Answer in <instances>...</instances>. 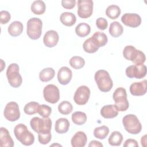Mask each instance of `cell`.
<instances>
[{"instance_id": "obj_37", "label": "cell", "mask_w": 147, "mask_h": 147, "mask_svg": "<svg viewBox=\"0 0 147 147\" xmlns=\"http://www.w3.org/2000/svg\"><path fill=\"white\" fill-rule=\"evenodd\" d=\"M52 113V108L47 105H40L37 113L42 117H49Z\"/></svg>"}, {"instance_id": "obj_18", "label": "cell", "mask_w": 147, "mask_h": 147, "mask_svg": "<svg viewBox=\"0 0 147 147\" xmlns=\"http://www.w3.org/2000/svg\"><path fill=\"white\" fill-rule=\"evenodd\" d=\"M14 141L8 130L3 127L0 128V145L2 147H12Z\"/></svg>"}, {"instance_id": "obj_14", "label": "cell", "mask_w": 147, "mask_h": 147, "mask_svg": "<svg viewBox=\"0 0 147 147\" xmlns=\"http://www.w3.org/2000/svg\"><path fill=\"white\" fill-rule=\"evenodd\" d=\"M121 21L127 26L137 28L141 24V17L136 13H125L121 17Z\"/></svg>"}, {"instance_id": "obj_33", "label": "cell", "mask_w": 147, "mask_h": 147, "mask_svg": "<svg viewBox=\"0 0 147 147\" xmlns=\"http://www.w3.org/2000/svg\"><path fill=\"white\" fill-rule=\"evenodd\" d=\"M70 65L74 69H79L83 68L85 65V60L80 56H75L72 57L69 60Z\"/></svg>"}, {"instance_id": "obj_12", "label": "cell", "mask_w": 147, "mask_h": 147, "mask_svg": "<svg viewBox=\"0 0 147 147\" xmlns=\"http://www.w3.org/2000/svg\"><path fill=\"white\" fill-rule=\"evenodd\" d=\"M125 74L129 78L142 79L146 76V67L144 64L131 65L126 68Z\"/></svg>"}, {"instance_id": "obj_30", "label": "cell", "mask_w": 147, "mask_h": 147, "mask_svg": "<svg viewBox=\"0 0 147 147\" xmlns=\"http://www.w3.org/2000/svg\"><path fill=\"white\" fill-rule=\"evenodd\" d=\"M121 12V10L120 7L115 5L109 6L106 10V16L112 20L117 19L119 16Z\"/></svg>"}, {"instance_id": "obj_42", "label": "cell", "mask_w": 147, "mask_h": 147, "mask_svg": "<svg viewBox=\"0 0 147 147\" xmlns=\"http://www.w3.org/2000/svg\"><path fill=\"white\" fill-rule=\"evenodd\" d=\"M123 146L124 147H129V146L138 147V144L136 140L129 138L125 141L123 144Z\"/></svg>"}, {"instance_id": "obj_11", "label": "cell", "mask_w": 147, "mask_h": 147, "mask_svg": "<svg viewBox=\"0 0 147 147\" xmlns=\"http://www.w3.org/2000/svg\"><path fill=\"white\" fill-rule=\"evenodd\" d=\"M77 13L79 17L87 18L93 12L94 2L92 0H78Z\"/></svg>"}, {"instance_id": "obj_19", "label": "cell", "mask_w": 147, "mask_h": 147, "mask_svg": "<svg viewBox=\"0 0 147 147\" xmlns=\"http://www.w3.org/2000/svg\"><path fill=\"white\" fill-rule=\"evenodd\" d=\"M87 141V137L84 132L79 131L76 132L71 140V145L73 147H83Z\"/></svg>"}, {"instance_id": "obj_8", "label": "cell", "mask_w": 147, "mask_h": 147, "mask_svg": "<svg viewBox=\"0 0 147 147\" xmlns=\"http://www.w3.org/2000/svg\"><path fill=\"white\" fill-rule=\"evenodd\" d=\"M20 67L16 63L10 64L6 70V77L9 84L14 87H19L22 82V78L19 72Z\"/></svg>"}, {"instance_id": "obj_38", "label": "cell", "mask_w": 147, "mask_h": 147, "mask_svg": "<svg viewBox=\"0 0 147 147\" xmlns=\"http://www.w3.org/2000/svg\"><path fill=\"white\" fill-rule=\"evenodd\" d=\"M52 138L51 132L46 133H38V140L39 142L43 145L48 144Z\"/></svg>"}, {"instance_id": "obj_13", "label": "cell", "mask_w": 147, "mask_h": 147, "mask_svg": "<svg viewBox=\"0 0 147 147\" xmlns=\"http://www.w3.org/2000/svg\"><path fill=\"white\" fill-rule=\"evenodd\" d=\"M90 96V90L86 86H81L79 87L74 96L75 102L78 105H86Z\"/></svg>"}, {"instance_id": "obj_5", "label": "cell", "mask_w": 147, "mask_h": 147, "mask_svg": "<svg viewBox=\"0 0 147 147\" xmlns=\"http://www.w3.org/2000/svg\"><path fill=\"white\" fill-rule=\"evenodd\" d=\"M113 98L114 100V107L118 111H125L129 107V103L127 99L126 90L123 87L117 88L114 92Z\"/></svg>"}, {"instance_id": "obj_3", "label": "cell", "mask_w": 147, "mask_h": 147, "mask_svg": "<svg viewBox=\"0 0 147 147\" xmlns=\"http://www.w3.org/2000/svg\"><path fill=\"white\" fill-rule=\"evenodd\" d=\"M123 56L126 60L131 61L136 65L144 64L146 60L144 53L132 45H127L124 48Z\"/></svg>"}, {"instance_id": "obj_36", "label": "cell", "mask_w": 147, "mask_h": 147, "mask_svg": "<svg viewBox=\"0 0 147 147\" xmlns=\"http://www.w3.org/2000/svg\"><path fill=\"white\" fill-rule=\"evenodd\" d=\"M83 48L86 52L89 53H95L99 49V48L95 45L90 37L85 40L83 44Z\"/></svg>"}, {"instance_id": "obj_31", "label": "cell", "mask_w": 147, "mask_h": 147, "mask_svg": "<svg viewBox=\"0 0 147 147\" xmlns=\"http://www.w3.org/2000/svg\"><path fill=\"white\" fill-rule=\"evenodd\" d=\"M72 121L77 125H82L86 122L87 115L82 111H76L72 114Z\"/></svg>"}, {"instance_id": "obj_44", "label": "cell", "mask_w": 147, "mask_h": 147, "mask_svg": "<svg viewBox=\"0 0 147 147\" xmlns=\"http://www.w3.org/2000/svg\"><path fill=\"white\" fill-rule=\"evenodd\" d=\"M141 144L143 146H146V135H144L143 137H142L141 139Z\"/></svg>"}, {"instance_id": "obj_35", "label": "cell", "mask_w": 147, "mask_h": 147, "mask_svg": "<svg viewBox=\"0 0 147 147\" xmlns=\"http://www.w3.org/2000/svg\"><path fill=\"white\" fill-rule=\"evenodd\" d=\"M73 110V106L72 104L67 101L64 100L61 102L58 106V110L61 114L68 115L70 114Z\"/></svg>"}, {"instance_id": "obj_26", "label": "cell", "mask_w": 147, "mask_h": 147, "mask_svg": "<svg viewBox=\"0 0 147 147\" xmlns=\"http://www.w3.org/2000/svg\"><path fill=\"white\" fill-rule=\"evenodd\" d=\"M55 75L54 69L51 67H48L42 69L39 74L40 80L42 82H47L52 80Z\"/></svg>"}, {"instance_id": "obj_45", "label": "cell", "mask_w": 147, "mask_h": 147, "mask_svg": "<svg viewBox=\"0 0 147 147\" xmlns=\"http://www.w3.org/2000/svg\"><path fill=\"white\" fill-rule=\"evenodd\" d=\"M61 146V145H60V144H53L51 145V146Z\"/></svg>"}, {"instance_id": "obj_32", "label": "cell", "mask_w": 147, "mask_h": 147, "mask_svg": "<svg viewBox=\"0 0 147 147\" xmlns=\"http://www.w3.org/2000/svg\"><path fill=\"white\" fill-rule=\"evenodd\" d=\"M109 129L107 126L103 125L95 127L94 130V136L96 138L100 140L105 139L109 134Z\"/></svg>"}, {"instance_id": "obj_16", "label": "cell", "mask_w": 147, "mask_h": 147, "mask_svg": "<svg viewBox=\"0 0 147 147\" xmlns=\"http://www.w3.org/2000/svg\"><path fill=\"white\" fill-rule=\"evenodd\" d=\"M59 40V34L57 32L54 30L47 31L43 37L44 44L48 48H53L56 46L58 43Z\"/></svg>"}, {"instance_id": "obj_1", "label": "cell", "mask_w": 147, "mask_h": 147, "mask_svg": "<svg viewBox=\"0 0 147 147\" xmlns=\"http://www.w3.org/2000/svg\"><path fill=\"white\" fill-rule=\"evenodd\" d=\"M16 138L22 145L29 146L34 142V136L28 129L27 126L22 123L17 125L14 129Z\"/></svg>"}, {"instance_id": "obj_40", "label": "cell", "mask_w": 147, "mask_h": 147, "mask_svg": "<svg viewBox=\"0 0 147 147\" xmlns=\"http://www.w3.org/2000/svg\"><path fill=\"white\" fill-rule=\"evenodd\" d=\"M96 25L99 29L103 30L107 28L108 22L106 19L103 17H99L96 20Z\"/></svg>"}, {"instance_id": "obj_23", "label": "cell", "mask_w": 147, "mask_h": 147, "mask_svg": "<svg viewBox=\"0 0 147 147\" xmlns=\"http://www.w3.org/2000/svg\"><path fill=\"white\" fill-rule=\"evenodd\" d=\"M24 26L21 22L15 21L12 22L8 26V33L13 37L20 36L23 32Z\"/></svg>"}, {"instance_id": "obj_34", "label": "cell", "mask_w": 147, "mask_h": 147, "mask_svg": "<svg viewBox=\"0 0 147 147\" xmlns=\"http://www.w3.org/2000/svg\"><path fill=\"white\" fill-rule=\"evenodd\" d=\"M39 103L36 102H30L25 105L24 108V111L26 114L33 115L37 113Z\"/></svg>"}, {"instance_id": "obj_25", "label": "cell", "mask_w": 147, "mask_h": 147, "mask_svg": "<svg viewBox=\"0 0 147 147\" xmlns=\"http://www.w3.org/2000/svg\"><path fill=\"white\" fill-rule=\"evenodd\" d=\"M109 32L112 37H118L122 34L123 28L119 22L113 21L110 24Z\"/></svg>"}, {"instance_id": "obj_21", "label": "cell", "mask_w": 147, "mask_h": 147, "mask_svg": "<svg viewBox=\"0 0 147 147\" xmlns=\"http://www.w3.org/2000/svg\"><path fill=\"white\" fill-rule=\"evenodd\" d=\"M90 38H91L95 45L99 48L100 47H104L108 41V38L106 34L100 32H95L93 34L92 36Z\"/></svg>"}, {"instance_id": "obj_9", "label": "cell", "mask_w": 147, "mask_h": 147, "mask_svg": "<svg viewBox=\"0 0 147 147\" xmlns=\"http://www.w3.org/2000/svg\"><path fill=\"white\" fill-rule=\"evenodd\" d=\"M43 96L48 103L54 104L60 99V91L58 87L52 84H48L43 90Z\"/></svg>"}, {"instance_id": "obj_41", "label": "cell", "mask_w": 147, "mask_h": 147, "mask_svg": "<svg viewBox=\"0 0 147 147\" xmlns=\"http://www.w3.org/2000/svg\"><path fill=\"white\" fill-rule=\"evenodd\" d=\"M62 6L66 9H72L76 5L75 0H62L61 1Z\"/></svg>"}, {"instance_id": "obj_10", "label": "cell", "mask_w": 147, "mask_h": 147, "mask_svg": "<svg viewBox=\"0 0 147 147\" xmlns=\"http://www.w3.org/2000/svg\"><path fill=\"white\" fill-rule=\"evenodd\" d=\"M3 115L5 118L11 122L17 121L20 117L18 105L15 102H10L5 106Z\"/></svg>"}, {"instance_id": "obj_6", "label": "cell", "mask_w": 147, "mask_h": 147, "mask_svg": "<svg viewBox=\"0 0 147 147\" xmlns=\"http://www.w3.org/2000/svg\"><path fill=\"white\" fill-rule=\"evenodd\" d=\"M42 22L37 17L30 18L26 24V34L32 40L38 39L42 33Z\"/></svg>"}, {"instance_id": "obj_7", "label": "cell", "mask_w": 147, "mask_h": 147, "mask_svg": "<svg viewBox=\"0 0 147 147\" xmlns=\"http://www.w3.org/2000/svg\"><path fill=\"white\" fill-rule=\"evenodd\" d=\"M125 129L130 134H137L142 130V125L137 117L134 114H127L122 118Z\"/></svg>"}, {"instance_id": "obj_22", "label": "cell", "mask_w": 147, "mask_h": 147, "mask_svg": "<svg viewBox=\"0 0 147 147\" xmlns=\"http://www.w3.org/2000/svg\"><path fill=\"white\" fill-rule=\"evenodd\" d=\"M69 126L70 123L67 118H60L55 122V130L57 133L64 134L68 131Z\"/></svg>"}, {"instance_id": "obj_2", "label": "cell", "mask_w": 147, "mask_h": 147, "mask_svg": "<svg viewBox=\"0 0 147 147\" xmlns=\"http://www.w3.org/2000/svg\"><path fill=\"white\" fill-rule=\"evenodd\" d=\"M95 82L100 91L107 92L110 91L113 87V80L109 72L104 69L97 71L94 75Z\"/></svg>"}, {"instance_id": "obj_20", "label": "cell", "mask_w": 147, "mask_h": 147, "mask_svg": "<svg viewBox=\"0 0 147 147\" xmlns=\"http://www.w3.org/2000/svg\"><path fill=\"white\" fill-rule=\"evenodd\" d=\"M100 113L103 118L106 119L113 118L118 115V111L114 105H107L103 106L100 109Z\"/></svg>"}, {"instance_id": "obj_24", "label": "cell", "mask_w": 147, "mask_h": 147, "mask_svg": "<svg viewBox=\"0 0 147 147\" xmlns=\"http://www.w3.org/2000/svg\"><path fill=\"white\" fill-rule=\"evenodd\" d=\"M60 20L62 24L66 26H71L74 25L76 21L75 15L71 12H63L61 14Z\"/></svg>"}, {"instance_id": "obj_29", "label": "cell", "mask_w": 147, "mask_h": 147, "mask_svg": "<svg viewBox=\"0 0 147 147\" xmlns=\"http://www.w3.org/2000/svg\"><path fill=\"white\" fill-rule=\"evenodd\" d=\"M123 140V136L118 131H114L111 133L109 137V144L111 146H119Z\"/></svg>"}, {"instance_id": "obj_4", "label": "cell", "mask_w": 147, "mask_h": 147, "mask_svg": "<svg viewBox=\"0 0 147 147\" xmlns=\"http://www.w3.org/2000/svg\"><path fill=\"white\" fill-rule=\"evenodd\" d=\"M30 125L32 129L37 133H51L52 121L49 117L40 118L37 117H34L31 119Z\"/></svg>"}, {"instance_id": "obj_15", "label": "cell", "mask_w": 147, "mask_h": 147, "mask_svg": "<svg viewBox=\"0 0 147 147\" xmlns=\"http://www.w3.org/2000/svg\"><path fill=\"white\" fill-rule=\"evenodd\" d=\"M147 90V81L146 79L133 83L130 86V92L134 96H142L146 94Z\"/></svg>"}, {"instance_id": "obj_28", "label": "cell", "mask_w": 147, "mask_h": 147, "mask_svg": "<svg viewBox=\"0 0 147 147\" xmlns=\"http://www.w3.org/2000/svg\"><path fill=\"white\" fill-rule=\"evenodd\" d=\"M91 31L90 26L84 22L79 24L75 28V33L80 37H84L88 35Z\"/></svg>"}, {"instance_id": "obj_39", "label": "cell", "mask_w": 147, "mask_h": 147, "mask_svg": "<svg viewBox=\"0 0 147 147\" xmlns=\"http://www.w3.org/2000/svg\"><path fill=\"white\" fill-rule=\"evenodd\" d=\"M11 18L10 13L6 10H2L0 12V22L1 24H7Z\"/></svg>"}, {"instance_id": "obj_43", "label": "cell", "mask_w": 147, "mask_h": 147, "mask_svg": "<svg viewBox=\"0 0 147 147\" xmlns=\"http://www.w3.org/2000/svg\"><path fill=\"white\" fill-rule=\"evenodd\" d=\"M89 147H92V146H95V147H103V144L100 142L99 141H96V140H92L91 141L88 145Z\"/></svg>"}, {"instance_id": "obj_17", "label": "cell", "mask_w": 147, "mask_h": 147, "mask_svg": "<svg viewBox=\"0 0 147 147\" xmlns=\"http://www.w3.org/2000/svg\"><path fill=\"white\" fill-rule=\"evenodd\" d=\"M72 73L71 70L67 67H61L57 72V80L62 85L68 84L71 80Z\"/></svg>"}, {"instance_id": "obj_27", "label": "cell", "mask_w": 147, "mask_h": 147, "mask_svg": "<svg viewBox=\"0 0 147 147\" xmlns=\"http://www.w3.org/2000/svg\"><path fill=\"white\" fill-rule=\"evenodd\" d=\"M30 9L34 14L41 15L44 13L46 9V5L42 1H35L32 3Z\"/></svg>"}]
</instances>
